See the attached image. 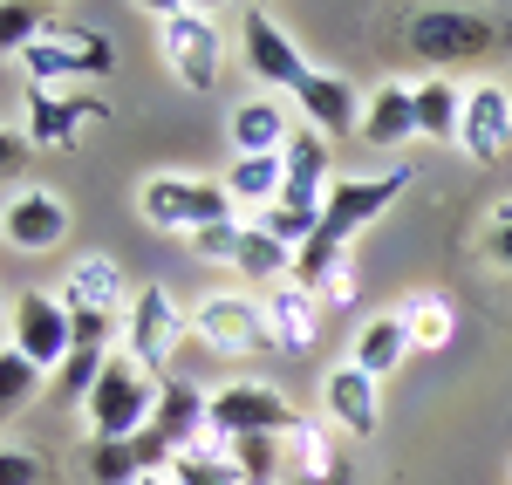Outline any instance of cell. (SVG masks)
I'll return each mask as SVG.
<instances>
[{
	"label": "cell",
	"instance_id": "cell-4",
	"mask_svg": "<svg viewBox=\"0 0 512 485\" xmlns=\"http://www.w3.org/2000/svg\"><path fill=\"white\" fill-rule=\"evenodd\" d=\"M219 48L226 41H219L205 7H185V0L158 7V55H164V69H171L178 89H212L219 82Z\"/></svg>",
	"mask_w": 512,
	"mask_h": 485
},
{
	"label": "cell",
	"instance_id": "cell-27",
	"mask_svg": "<svg viewBox=\"0 0 512 485\" xmlns=\"http://www.w3.org/2000/svg\"><path fill=\"white\" fill-rule=\"evenodd\" d=\"M403 328H410V349H444L458 335V315H451V294H410L403 308Z\"/></svg>",
	"mask_w": 512,
	"mask_h": 485
},
{
	"label": "cell",
	"instance_id": "cell-37",
	"mask_svg": "<svg viewBox=\"0 0 512 485\" xmlns=\"http://www.w3.org/2000/svg\"><path fill=\"white\" fill-rule=\"evenodd\" d=\"M485 260H492L499 274H512V199H499L492 226H485Z\"/></svg>",
	"mask_w": 512,
	"mask_h": 485
},
{
	"label": "cell",
	"instance_id": "cell-30",
	"mask_svg": "<svg viewBox=\"0 0 512 485\" xmlns=\"http://www.w3.org/2000/svg\"><path fill=\"white\" fill-rule=\"evenodd\" d=\"M280 185H287V158H233L226 171V199H253V205H274Z\"/></svg>",
	"mask_w": 512,
	"mask_h": 485
},
{
	"label": "cell",
	"instance_id": "cell-16",
	"mask_svg": "<svg viewBox=\"0 0 512 485\" xmlns=\"http://www.w3.org/2000/svg\"><path fill=\"white\" fill-rule=\"evenodd\" d=\"M62 308L69 315H130V287H123L117 253H82L76 267L62 274Z\"/></svg>",
	"mask_w": 512,
	"mask_h": 485
},
{
	"label": "cell",
	"instance_id": "cell-38",
	"mask_svg": "<svg viewBox=\"0 0 512 485\" xmlns=\"http://www.w3.org/2000/svg\"><path fill=\"white\" fill-rule=\"evenodd\" d=\"M239 233H246V226H233V219H226V226H205V233H192V253L198 260H226V267H233Z\"/></svg>",
	"mask_w": 512,
	"mask_h": 485
},
{
	"label": "cell",
	"instance_id": "cell-21",
	"mask_svg": "<svg viewBox=\"0 0 512 485\" xmlns=\"http://www.w3.org/2000/svg\"><path fill=\"white\" fill-rule=\"evenodd\" d=\"M417 137V82L390 76L383 89H369V110H362V144L376 151H396Z\"/></svg>",
	"mask_w": 512,
	"mask_h": 485
},
{
	"label": "cell",
	"instance_id": "cell-5",
	"mask_svg": "<svg viewBox=\"0 0 512 485\" xmlns=\"http://www.w3.org/2000/svg\"><path fill=\"white\" fill-rule=\"evenodd\" d=\"M137 212L158 226V233H205V226H226L233 219V199H226V185H212V178H144V192H137Z\"/></svg>",
	"mask_w": 512,
	"mask_h": 485
},
{
	"label": "cell",
	"instance_id": "cell-7",
	"mask_svg": "<svg viewBox=\"0 0 512 485\" xmlns=\"http://www.w3.org/2000/svg\"><path fill=\"white\" fill-rule=\"evenodd\" d=\"M192 335L205 349H219V356H260V349H274V335H267V301H253V294H239V287H219V294L198 301Z\"/></svg>",
	"mask_w": 512,
	"mask_h": 485
},
{
	"label": "cell",
	"instance_id": "cell-10",
	"mask_svg": "<svg viewBox=\"0 0 512 485\" xmlns=\"http://www.w3.org/2000/svg\"><path fill=\"white\" fill-rule=\"evenodd\" d=\"M410 192V164H390L383 178H335L328 185V205H321V226L328 233H342V240H355L369 219H383L390 212V199H403Z\"/></svg>",
	"mask_w": 512,
	"mask_h": 485
},
{
	"label": "cell",
	"instance_id": "cell-1",
	"mask_svg": "<svg viewBox=\"0 0 512 485\" xmlns=\"http://www.w3.org/2000/svg\"><path fill=\"white\" fill-rule=\"evenodd\" d=\"M403 41H410V55L431 76H451V69L492 62L512 35L499 14H478V7H410L403 14Z\"/></svg>",
	"mask_w": 512,
	"mask_h": 485
},
{
	"label": "cell",
	"instance_id": "cell-42",
	"mask_svg": "<svg viewBox=\"0 0 512 485\" xmlns=\"http://www.w3.org/2000/svg\"><path fill=\"white\" fill-rule=\"evenodd\" d=\"M7 315H14V301H7V294H0V322H7Z\"/></svg>",
	"mask_w": 512,
	"mask_h": 485
},
{
	"label": "cell",
	"instance_id": "cell-19",
	"mask_svg": "<svg viewBox=\"0 0 512 485\" xmlns=\"http://www.w3.org/2000/svg\"><path fill=\"white\" fill-rule=\"evenodd\" d=\"M280 158H287L280 205H308V212H321V205H328V178H335V151H328V137H315V130H294Z\"/></svg>",
	"mask_w": 512,
	"mask_h": 485
},
{
	"label": "cell",
	"instance_id": "cell-31",
	"mask_svg": "<svg viewBox=\"0 0 512 485\" xmlns=\"http://www.w3.org/2000/svg\"><path fill=\"white\" fill-rule=\"evenodd\" d=\"M226 458H233V472L246 485L287 479V451H280V438H233V445H226Z\"/></svg>",
	"mask_w": 512,
	"mask_h": 485
},
{
	"label": "cell",
	"instance_id": "cell-32",
	"mask_svg": "<svg viewBox=\"0 0 512 485\" xmlns=\"http://www.w3.org/2000/svg\"><path fill=\"white\" fill-rule=\"evenodd\" d=\"M89 485H144V458L130 438L117 445H89Z\"/></svg>",
	"mask_w": 512,
	"mask_h": 485
},
{
	"label": "cell",
	"instance_id": "cell-11",
	"mask_svg": "<svg viewBox=\"0 0 512 485\" xmlns=\"http://www.w3.org/2000/svg\"><path fill=\"white\" fill-rule=\"evenodd\" d=\"M294 103H301V117H308V130L315 137H328V144H342V137H362V89H355L349 76H335V69H308L301 76V89H294Z\"/></svg>",
	"mask_w": 512,
	"mask_h": 485
},
{
	"label": "cell",
	"instance_id": "cell-14",
	"mask_svg": "<svg viewBox=\"0 0 512 485\" xmlns=\"http://www.w3.org/2000/svg\"><path fill=\"white\" fill-rule=\"evenodd\" d=\"M239 41H246V69L267 82V89H301V76H308V62H301V41L287 35L274 14L246 7V14H239Z\"/></svg>",
	"mask_w": 512,
	"mask_h": 485
},
{
	"label": "cell",
	"instance_id": "cell-36",
	"mask_svg": "<svg viewBox=\"0 0 512 485\" xmlns=\"http://www.w3.org/2000/svg\"><path fill=\"white\" fill-rule=\"evenodd\" d=\"M41 479H48L41 451H28V445H0V485H41Z\"/></svg>",
	"mask_w": 512,
	"mask_h": 485
},
{
	"label": "cell",
	"instance_id": "cell-24",
	"mask_svg": "<svg viewBox=\"0 0 512 485\" xmlns=\"http://www.w3.org/2000/svg\"><path fill=\"white\" fill-rule=\"evenodd\" d=\"M233 274H239V281H253V287L294 281V246H280L274 233L246 226V233H239V253H233Z\"/></svg>",
	"mask_w": 512,
	"mask_h": 485
},
{
	"label": "cell",
	"instance_id": "cell-2",
	"mask_svg": "<svg viewBox=\"0 0 512 485\" xmlns=\"http://www.w3.org/2000/svg\"><path fill=\"white\" fill-rule=\"evenodd\" d=\"M158 397H164V383L151 376V369L137 363V356H110L103 363V383L89 390V431H96V445H117V438H137L151 417H158Z\"/></svg>",
	"mask_w": 512,
	"mask_h": 485
},
{
	"label": "cell",
	"instance_id": "cell-41",
	"mask_svg": "<svg viewBox=\"0 0 512 485\" xmlns=\"http://www.w3.org/2000/svg\"><path fill=\"white\" fill-rule=\"evenodd\" d=\"M144 485H178V479H171V472H151V479H144Z\"/></svg>",
	"mask_w": 512,
	"mask_h": 485
},
{
	"label": "cell",
	"instance_id": "cell-34",
	"mask_svg": "<svg viewBox=\"0 0 512 485\" xmlns=\"http://www.w3.org/2000/svg\"><path fill=\"white\" fill-rule=\"evenodd\" d=\"M260 233H274L280 246H294V253H301V246L315 240L321 233V212H308V205H267V212H260Z\"/></svg>",
	"mask_w": 512,
	"mask_h": 485
},
{
	"label": "cell",
	"instance_id": "cell-25",
	"mask_svg": "<svg viewBox=\"0 0 512 485\" xmlns=\"http://www.w3.org/2000/svg\"><path fill=\"white\" fill-rule=\"evenodd\" d=\"M403 356H410V328H403V315L390 308V315L362 322V335H355V356H349V363H355V369H369V376L383 383V376H390Z\"/></svg>",
	"mask_w": 512,
	"mask_h": 485
},
{
	"label": "cell",
	"instance_id": "cell-33",
	"mask_svg": "<svg viewBox=\"0 0 512 485\" xmlns=\"http://www.w3.org/2000/svg\"><path fill=\"white\" fill-rule=\"evenodd\" d=\"M41 35H48L41 7H28V0H7V7H0V55H14V62H21Z\"/></svg>",
	"mask_w": 512,
	"mask_h": 485
},
{
	"label": "cell",
	"instance_id": "cell-8",
	"mask_svg": "<svg viewBox=\"0 0 512 485\" xmlns=\"http://www.w3.org/2000/svg\"><path fill=\"white\" fill-rule=\"evenodd\" d=\"M7 335H14V349L28 356L35 369H55L76 356V322H69V308H62V294H41V287H28V294H14V315H7Z\"/></svg>",
	"mask_w": 512,
	"mask_h": 485
},
{
	"label": "cell",
	"instance_id": "cell-13",
	"mask_svg": "<svg viewBox=\"0 0 512 485\" xmlns=\"http://www.w3.org/2000/svg\"><path fill=\"white\" fill-rule=\"evenodd\" d=\"M512 144V89L506 82H465V130L458 151L472 164H499Z\"/></svg>",
	"mask_w": 512,
	"mask_h": 485
},
{
	"label": "cell",
	"instance_id": "cell-3",
	"mask_svg": "<svg viewBox=\"0 0 512 485\" xmlns=\"http://www.w3.org/2000/svg\"><path fill=\"white\" fill-rule=\"evenodd\" d=\"M117 69V41L96 35V28H82V21H69V28H48V35L21 55V76H28V89H55V82H103Z\"/></svg>",
	"mask_w": 512,
	"mask_h": 485
},
{
	"label": "cell",
	"instance_id": "cell-35",
	"mask_svg": "<svg viewBox=\"0 0 512 485\" xmlns=\"http://www.w3.org/2000/svg\"><path fill=\"white\" fill-rule=\"evenodd\" d=\"M103 363H110L103 349H76L69 363L55 369V397H62V404H89V390L103 383Z\"/></svg>",
	"mask_w": 512,
	"mask_h": 485
},
{
	"label": "cell",
	"instance_id": "cell-40",
	"mask_svg": "<svg viewBox=\"0 0 512 485\" xmlns=\"http://www.w3.org/2000/svg\"><path fill=\"white\" fill-rule=\"evenodd\" d=\"M321 301H328V308H349V301H355V267H342L335 281L321 287Z\"/></svg>",
	"mask_w": 512,
	"mask_h": 485
},
{
	"label": "cell",
	"instance_id": "cell-26",
	"mask_svg": "<svg viewBox=\"0 0 512 485\" xmlns=\"http://www.w3.org/2000/svg\"><path fill=\"white\" fill-rule=\"evenodd\" d=\"M151 431H158L171 451H185L205 438V397H198L192 383H164V397H158V417H151Z\"/></svg>",
	"mask_w": 512,
	"mask_h": 485
},
{
	"label": "cell",
	"instance_id": "cell-39",
	"mask_svg": "<svg viewBox=\"0 0 512 485\" xmlns=\"http://www.w3.org/2000/svg\"><path fill=\"white\" fill-rule=\"evenodd\" d=\"M28 151H35L28 137H7V130H0V178H21V171H28Z\"/></svg>",
	"mask_w": 512,
	"mask_h": 485
},
{
	"label": "cell",
	"instance_id": "cell-23",
	"mask_svg": "<svg viewBox=\"0 0 512 485\" xmlns=\"http://www.w3.org/2000/svg\"><path fill=\"white\" fill-rule=\"evenodd\" d=\"M287 117H280V103H267V96H253V103H239L233 110V151L239 158H274V151H287Z\"/></svg>",
	"mask_w": 512,
	"mask_h": 485
},
{
	"label": "cell",
	"instance_id": "cell-20",
	"mask_svg": "<svg viewBox=\"0 0 512 485\" xmlns=\"http://www.w3.org/2000/svg\"><path fill=\"white\" fill-rule=\"evenodd\" d=\"M267 335H274L280 356H308L321 335V294H308L301 281H280L267 294Z\"/></svg>",
	"mask_w": 512,
	"mask_h": 485
},
{
	"label": "cell",
	"instance_id": "cell-18",
	"mask_svg": "<svg viewBox=\"0 0 512 485\" xmlns=\"http://www.w3.org/2000/svg\"><path fill=\"white\" fill-rule=\"evenodd\" d=\"M321 410H328V424L335 431H349V438H369L376 431V417H383V397H376V376L369 369H328L321 376Z\"/></svg>",
	"mask_w": 512,
	"mask_h": 485
},
{
	"label": "cell",
	"instance_id": "cell-15",
	"mask_svg": "<svg viewBox=\"0 0 512 485\" xmlns=\"http://www.w3.org/2000/svg\"><path fill=\"white\" fill-rule=\"evenodd\" d=\"M110 103L103 96H82V89H28V144H48V151H69L82 137V123H103Z\"/></svg>",
	"mask_w": 512,
	"mask_h": 485
},
{
	"label": "cell",
	"instance_id": "cell-22",
	"mask_svg": "<svg viewBox=\"0 0 512 485\" xmlns=\"http://www.w3.org/2000/svg\"><path fill=\"white\" fill-rule=\"evenodd\" d=\"M458 130H465V82L424 76L417 82V137L424 144H458Z\"/></svg>",
	"mask_w": 512,
	"mask_h": 485
},
{
	"label": "cell",
	"instance_id": "cell-28",
	"mask_svg": "<svg viewBox=\"0 0 512 485\" xmlns=\"http://www.w3.org/2000/svg\"><path fill=\"white\" fill-rule=\"evenodd\" d=\"M171 479H178V485H246L233 472V458H226V438H212V431L171 458Z\"/></svg>",
	"mask_w": 512,
	"mask_h": 485
},
{
	"label": "cell",
	"instance_id": "cell-17",
	"mask_svg": "<svg viewBox=\"0 0 512 485\" xmlns=\"http://www.w3.org/2000/svg\"><path fill=\"white\" fill-rule=\"evenodd\" d=\"M280 451H287V485H349V458L335 451V424L321 417H294Z\"/></svg>",
	"mask_w": 512,
	"mask_h": 485
},
{
	"label": "cell",
	"instance_id": "cell-29",
	"mask_svg": "<svg viewBox=\"0 0 512 485\" xmlns=\"http://www.w3.org/2000/svg\"><path fill=\"white\" fill-rule=\"evenodd\" d=\"M41 390H48V369H35L14 342H7V349H0V424H7V417H21Z\"/></svg>",
	"mask_w": 512,
	"mask_h": 485
},
{
	"label": "cell",
	"instance_id": "cell-6",
	"mask_svg": "<svg viewBox=\"0 0 512 485\" xmlns=\"http://www.w3.org/2000/svg\"><path fill=\"white\" fill-rule=\"evenodd\" d=\"M301 410L280 397L274 383H226L219 397H205V431L212 438H287Z\"/></svg>",
	"mask_w": 512,
	"mask_h": 485
},
{
	"label": "cell",
	"instance_id": "cell-9",
	"mask_svg": "<svg viewBox=\"0 0 512 485\" xmlns=\"http://www.w3.org/2000/svg\"><path fill=\"white\" fill-rule=\"evenodd\" d=\"M185 335H192V308H178V301H171V287L151 281V287H137V294H130V315H123V342H117V349L151 369V363H164Z\"/></svg>",
	"mask_w": 512,
	"mask_h": 485
},
{
	"label": "cell",
	"instance_id": "cell-12",
	"mask_svg": "<svg viewBox=\"0 0 512 485\" xmlns=\"http://www.w3.org/2000/svg\"><path fill=\"white\" fill-rule=\"evenodd\" d=\"M0 233H7L14 253H48V246L69 240V199L48 192V185H21L0 212Z\"/></svg>",
	"mask_w": 512,
	"mask_h": 485
}]
</instances>
